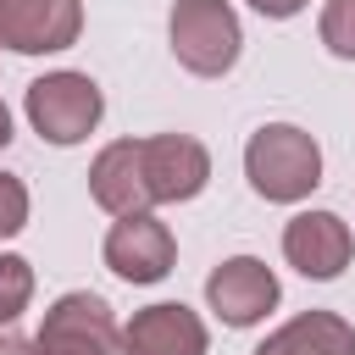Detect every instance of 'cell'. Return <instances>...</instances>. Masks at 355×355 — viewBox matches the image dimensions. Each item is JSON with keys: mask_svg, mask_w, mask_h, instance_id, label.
I'll use <instances>...</instances> for the list:
<instances>
[{"mask_svg": "<svg viewBox=\"0 0 355 355\" xmlns=\"http://www.w3.org/2000/svg\"><path fill=\"white\" fill-rule=\"evenodd\" d=\"M255 355H355V327L338 311H305L277 333H266Z\"/></svg>", "mask_w": 355, "mask_h": 355, "instance_id": "7c38bea8", "label": "cell"}, {"mask_svg": "<svg viewBox=\"0 0 355 355\" xmlns=\"http://www.w3.org/2000/svg\"><path fill=\"white\" fill-rule=\"evenodd\" d=\"M22 227H28V183L0 172V239H11Z\"/></svg>", "mask_w": 355, "mask_h": 355, "instance_id": "9a60e30c", "label": "cell"}, {"mask_svg": "<svg viewBox=\"0 0 355 355\" xmlns=\"http://www.w3.org/2000/svg\"><path fill=\"white\" fill-rule=\"evenodd\" d=\"M277 277L266 261L255 255H227L211 277H205V305L227 322V327H255L272 305H277Z\"/></svg>", "mask_w": 355, "mask_h": 355, "instance_id": "ba28073f", "label": "cell"}, {"mask_svg": "<svg viewBox=\"0 0 355 355\" xmlns=\"http://www.w3.org/2000/svg\"><path fill=\"white\" fill-rule=\"evenodd\" d=\"M244 178L261 200L294 205L322 183V144L294 122H266L244 144Z\"/></svg>", "mask_w": 355, "mask_h": 355, "instance_id": "6da1fadb", "label": "cell"}, {"mask_svg": "<svg viewBox=\"0 0 355 355\" xmlns=\"http://www.w3.org/2000/svg\"><path fill=\"white\" fill-rule=\"evenodd\" d=\"M11 144V111H6V100H0V150Z\"/></svg>", "mask_w": 355, "mask_h": 355, "instance_id": "e0dca14e", "label": "cell"}, {"mask_svg": "<svg viewBox=\"0 0 355 355\" xmlns=\"http://www.w3.org/2000/svg\"><path fill=\"white\" fill-rule=\"evenodd\" d=\"M105 94L89 72H44L28 83V122L50 144H78L100 128Z\"/></svg>", "mask_w": 355, "mask_h": 355, "instance_id": "3957f363", "label": "cell"}, {"mask_svg": "<svg viewBox=\"0 0 355 355\" xmlns=\"http://www.w3.org/2000/svg\"><path fill=\"white\" fill-rule=\"evenodd\" d=\"M144 178H150L155 205H178L211 183V155L189 133H150L144 139Z\"/></svg>", "mask_w": 355, "mask_h": 355, "instance_id": "9c48e42d", "label": "cell"}, {"mask_svg": "<svg viewBox=\"0 0 355 355\" xmlns=\"http://www.w3.org/2000/svg\"><path fill=\"white\" fill-rule=\"evenodd\" d=\"M116 344H122V327L111 305L89 288L61 294L33 333V355H116Z\"/></svg>", "mask_w": 355, "mask_h": 355, "instance_id": "277c9868", "label": "cell"}, {"mask_svg": "<svg viewBox=\"0 0 355 355\" xmlns=\"http://www.w3.org/2000/svg\"><path fill=\"white\" fill-rule=\"evenodd\" d=\"M349 255H355V239H349V222L338 211H300V216H288V227H283V261L300 277L327 283V277H338L349 266Z\"/></svg>", "mask_w": 355, "mask_h": 355, "instance_id": "52a82bcc", "label": "cell"}, {"mask_svg": "<svg viewBox=\"0 0 355 355\" xmlns=\"http://www.w3.org/2000/svg\"><path fill=\"white\" fill-rule=\"evenodd\" d=\"M83 33L78 0H0V44L17 55H55L72 50Z\"/></svg>", "mask_w": 355, "mask_h": 355, "instance_id": "5b68a950", "label": "cell"}, {"mask_svg": "<svg viewBox=\"0 0 355 355\" xmlns=\"http://www.w3.org/2000/svg\"><path fill=\"white\" fill-rule=\"evenodd\" d=\"M250 6H255L261 17H272V22H283V17H300L311 0H250Z\"/></svg>", "mask_w": 355, "mask_h": 355, "instance_id": "2e32d148", "label": "cell"}, {"mask_svg": "<svg viewBox=\"0 0 355 355\" xmlns=\"http://www.w3.org/2000/svg\"><path fill=\"white\" fill-rule=\"evenodd\" d=\"M33 300V266L22 255H0V327L17 322Z\"/></svg>", "mask_w": 355, "mask_h": 355, "instance_id": "4fadbf2b", "label": "cell"}, {"mask_svg": "<svg viewBox=\"0 0 355 355\" xmlns=\"http://www.w3.org/2000/svg\"><path fill=\"white\" fill-rule=\"evenodd\" d=\"M166 39H172L178 67H189L194 78L233 72V61L244 50V28L227 0H178L166 17Z\"/></svg>", "mask_w": 355, "mask_h": 355, "instance_id": "7a4b0ae2", "label": "cell"}, {"mask_svg": "<svg viewBox=\"0 0 355 355\" xmlns=\"http://www.w3.org/2000/svg\"><path fill=\"white\" fill-rule=\"evenodd\" d=\"M322 44L344 61H355V0H327L322 6Z\"/></svg>", "mask_w": 355, "mask_h": 355, "instance_id": "5bb4252c", "label": "cell"}, {"mask_svg": "<svg viewBox=\"0 0 355 355\" xmlns=\"http://www.w3.org/2000/svg\"><path fill=\"white\" fill-rule=\"evenodd\" d=\"M89 194L100 211L111 216H133V211H155L150 178H144V139H116L94 155L89 166Z\"/></svg>", "mask_w": 355, "mask_h": 355, "instance_id": "30bf717a", "label": "cell"}, {"mask_svg": "<svg viewBox=\"0 0 355 355\" xmlns=\"http://www.w3.org/2000/svg\"><path fill=\"white\" fill-rule=\"evenodd\" d=\"M122 355H205V322L178 300L144 305L122 327Z\"/></svg>", "mask_w": 355, "mask_h": 355, "instance_id": "8fae6325", "label": "cell"}, {"mask_svg": "<svg viewBox=\"0 0 355 355\" xmlns=\"http://www.w3.org/2000/svg\"><path fill=\"white\" fill-rule=\"evenodd\" d=\"M0 355H17V344H11V338H6V333H0Z\"/></svg>", "mask_w": 355, "mask_h": 355, "instance_id": "ac0fdd59", "label": "cell"}, {"mask_svg": "<svg viewBox=\"0 0 355 355\" xmlns=\"http://www.w3.org/2000/svg\"><path fill=\"white\" fill-rule=\"evenodd\" d=\"M178 261V244H172V227L155 216V211H133V216H116L111 233H105V266L122 277V283H161Z\"/></svg>", "mask_w": 355, "mask_h": 355, "instance_id": "8992f818", "label": "cell"}]
</instances>
